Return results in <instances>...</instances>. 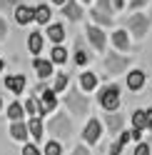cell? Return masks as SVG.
<instances>
[{
  "instance_id": "cell-24",
  "label": "cell",
  "mask_w": 152,
  "mask_h": 155,
  "mask_svg": "<svg viewBox=\"0 0 152 155\" xmlns=\"http://www.w3.org/2000/svg\"><path fill=\"white\" fill-rule=\"evenodd\" d=\"M132 130H140V133L147 130V113L142 108H137L135 113H132Z\"/></svg>"
},
{
  "instance_id": "cell-26",
  "label": "cell",
  "mask_w": 152,
  "mask_h": 155,
  "mask_svg": "<svg viewBox=\"0 0 152 155\" xmlns=\"http://www.w3.org/2000/svg\"><path fill=\"white\" fill-rule=\"evenodd\" d=\"M8 118L13 123H20L25 118V110H23V103H10L8 105Z\"/></svg>"
},
{
  "instance_id": "cell-30",
  "label": "cell",
  "mask_w": 152,
  "mask_h": 155,
  "mask_svg": "<svg viewBox=\"0 0 152 155\" xmlns=\"http://www.w3.org/2000/svg\"><path fill=\"white\" fill-rule=\"evenodd\" d=\"M95 8H97L100 13H107V15L115 18V10H112V3H110V0H97V5H95Z\"/></svg>"
},
{
  "instance_id": "cell-7",
  "label": "cell",
  "mask_w": 152,
  "mask_h": 155,
  "mask_svg": "<svg viewBox=\"0 0 152 155\" xmlns=\"http://www.w3.org/2000/svg\"><path fill=\"white\" fill-rule=\"evenodd\" d=\"M102 120L97 118H87V123H85V128H82V145H95L100 138H102Z\"/></svg>"
},
{
  "instance_id": "cell-5",
  "label": "cell",
  "mask_w": 152,
  "mask_h": 155,
  "mask_svg": "<svg viewBox=\"0 0 152 155\" xmlns=\"http://www.w3.org/2000/svg\"><path fill=\"white\" fill-rule=\"evenodd\" d=\"M130 68V55H120V53H105V78H117Z\"/></svg>"
},
{
  "instance_id": "cell-20",
  "label": "cell",
  "mask_w": 152,
  "mask_h": 155,
  "mask_svg": "<svg viewBox=\"0 0 152 155\" xmlns=\"http://www.w3.org/2000/svg\"><path fill=\"white\" fill-rule=\"evenodd\" d=\"M68 85H70V73H55L52 75V93L58 95V93H65L68 90Z\"/></svg>"
},
{
  "instance_id": "cell-15",
  "label": "cell",
  "mask_w": 152,
  "mask_h": 155,
  "mask_svg": "<svg viewBox=\"0 0 152 155\" xmlns=\"http://www.w3.org/2000/svg\"><path fill=\"white\" fill-rule=\"evenodd\" d=\"M43 118H27L25 128H27V135L35 140V143H43V135H45V128H43Z\"/></svg>"
},
{
  "instance_id": "cell-38",
  "label": "cell",
  "mask_w": 152,
  "mask_h": 155,
  "mask_svg": "<svg viewBox=\"0 0 152 155\" xmlns=\"http://www.w3.org/2000/svg\"><path fill=\"white\" fill-rule=\"evenodd\" d=\"M8 33H10V30H8V23L3 20V18H0V40H5Z\"/></svg>"
},
{
  "instance_id": "cell-35",
  "label": "cell",
  "mask_w": 152,
  "mask_h": 155,
  "mask_svg": "<svg viewBox=\"0 0 152 155\" xmlns=\"http://www.w3.org/2000/svg\"><path fill=\"white\" fill-rule=\"evenodd\" d=\"M70 155H90V150H87V145H75Z\"/></svg>"
},
{
  "instance_id": "cell-18",
  "label": "cell",
  "mask_w": 152,
  "mask_h": 155,
  "mask_svg": "<svg viewBox=\"0 0 152 155\" xmlns=\"http://www.w3.org/2000/svg\"><path fill=\"white\" fill-rule=\"evenodd\" d=\"M95 88H97V75L92 70L80 73V93H92Z\"/></svg>"
},
{
  "instance_id": "cell-29",
  "label": "cell",
  "mask_w": 152,
  "mask_h": 155,
  "mask_svg": "<svg viewBox=\"0 0 152 155\" xmlns=\"http://www.w3.org/2000/svg\"><path fill=\"white\" fill-rule=\"evenodd\" d=\"M87 60H90V55L82 50V43H78V48H75V63L78 65H87Z\"/></svg>"
},
{
  "instance_id": "cell-37",
  "label": "cell",
  "mask_w": 152,
  "mask_h": 155,
  "mask_svg": "<svg viewBox=\"0 0 152 155\" xmlns=\"http://www.w3.org/2000/svg\"><path fill=\"white\" fill-rule=\"evenodd\" d=\"M117 143L122 145V148H127V143H130V133H127V130H122V133H120V138H117Z\"/></svg>"
},
{
  "instance_id": "cell-40",
  "label": "cell",
  "mask_w": 152,
  "mask_h": 155,
  "mask_svg": "<svg viewBox=\"0 0 152 155\" xmlns=\"http://www.w3.org/2000/svg\"><path fill=\"white\" fill-rule=\"evenodd\" d=\"M145 113H147V130H152V108H147Z\"/></svg>"
},
{
  "instance_id": "cell-4",
  "label": "cell",
  "mask_w": 152,
  "mask_h": 155,
  "mask_svg": "<svg viewBox=\"0 0 152 155\" xmlns=\"http://www.w3.org/2000/svg\"><path fill=\"white\" fill-rule=\"evenodd\" d=\"M150 25H152V20H150L147 13H132V15H127V20H125V30H130L132 38L142 40V38L150 33Z\"/></svg>"
},
{
  "instance_id": "cell-27",
  "label": "cell",
  "mask_w": 152,
  "mask_h": 155,
  "mask_svg": "<svg viewBox=\"0 0 152 155\" xmlns=\"http://www.w3.org/2000/svg\"><path fill=\"white\" fill-rule=\"evenodd\" d=\"M23 110L30 115V118H40V105H37V98H35V95H30V98L23 103Z\"/></svg>"
},
{
  "instance_id": "cell-32",
  "label": "cell",
  "mask_w": 152,
  "mask_h": 155,
  "mask_svg": "<svg viewBox=\"0 0 152 155\" xmlns=\"http://www.w3.org/2000/svg\"><path fill=\"white\" fill-rule=\"evenodd\" d=\"M17 5H20V0H0V8H3V10H8V13H13Z\"/></svg>"
},
{
  "instance_id": "cell-12",
  "label": "cell",
  "mask_w": 152,
  "mask_h": 155,
  "mask_svg": "<svg viewBox=\"0 0 152 155\" xmlns=\"http://www.w3.org/2000/svg\"><path fill=\"white\" fill-rule=\"evenodd\" d=\"M60 8H62L60 13H62L65 18H68L70 23H78L80 18H82V8H80V3H78V0H65V3H62Z\"/></svg>"
},
{
  "instance_id": "cell-17",
  "label": "cell",
  "mask_w": 152,
  "mask_h": 155,
  "mask_svg": "<svg viewBox=\"0 0 152 155\" xmlns=\"http://www.w3.org/2000/svg\"><path fill=\"white\" fill-rule=\"evenodd\" d=\"M43 45H45V35L40 30H33L30 35H27V50H30L35 58H37V53H43Z\"/></svg>"
},
{
  "instance_id": "cell-31",
  "label": "cell",
  "mask_w": 152,
  "mask_h": 155,
  "mask_svg": "<svg viewBox=\"0 0 152 155\" xmlns=\"http://www.w3.org/2000/svg\"><path fill=\"white\" fill-rule=\"evenodd\" d=\"M20 153H23V155H40V148H37L35 143H25Z\"/></svg>"
},
{
  "instance_id": "cell-10",
  "label": "cell",
  "mask_w": 152,
  "mask_h": 155,
  "mask_svg": "<svg viewBox=\"0 0 152 155\" xmlns=\"http://www.w3.org/2000/svg\"><path fill=\"white\" fill-rule=\"evenodd\" d=\"M3 83H5V88L10 90L13 95H23L25 88H27V78H25L23 73H13V75H8Z\"/></svg>"
},
{
  "instance_id": "cell-39",
  "label": "cell",
  "mask_w": 152,
  "mask_h": 155,
  "mask_svg": "<svg viewBox=\"0 0 152 155\" xmlns=\"http://www.w3.org/2000/svg\"><path fill=\"white\" fill-rule=\"evenodd\" d=\"M112 3V10H122L125 8V0H110Z\"/></svg>"
},
{
  "instance_id": "cell-44",
  "label": "cell",
  "mask_w": 152,
  "mask_h": 155,
  "mask_svg": "<svg viewBox=\"0 0 152 155\" xmlns=\"http://www.w3.org/2000/svg\"><path fill=\"white\" fill-rule=\"evenodd\" d=\"M52 3H58V5H62V3H65V0H52Z\"/></svg>"
},
{
  "instance_id": "cell-2",
  "label": "cell",
  "mask_w": 152,
  "mask_h": 155,
  "mask_svg": "<svg viewBox=\"0 0 152 155\" xmlns=\"http://www.w3.org/2000/svg\"><path fill=\"white\" fill-rule=\"evenodd\" d=\"M62 105H65V110H68L70 115H75V118H82V115H87L90 113V98L85 93L80 90H65L62 95Z\"/></svg>"
},
{
  "instance_id": "cell-23",
  "label": "cell",
  "mask_w": 152,
  "mask_h": 155,
  "mask_svg": "<svg viewBox=\"0 0 152 155\" xmlns=\"http://www.w3.org/2000/svg\"><path fill=\"white\" fill-rule=\"evenodd\" d=\"M8 133H10V138H13V140L27 143V128H25V120H20V123H13Z\"/></svg>"
},
{
  "instance_id": "cell-6",
  "label": "cell",
  "mask_w": 152,
  "mask_h": 155,
  "mask_svg": "<svg viewBox=\"0 0 152 155\" xmlns=\"http://www.w3.org/2000/svg\"><path fill=\"white\" fill-rule=\"evenodd\" d=\"M35 98H37V105H40V118H45L47 113H55L58 108V95H55L45 83H40L35 88Z\"/></svg>"
},
{
  "instance_id": "cell-41",
  "label": "cell",
  "mask_w": 152,
  "mask_h": 155,
  "mask_svg": "<svg viewBox=\"0 0 152 155\" xmlns=\"http://www.w3.org/2000/svg\"><path fill=\"white\" fill-rule=\"evenodd\" d=\"M150 135H147V145H150V155H152V130H147Z\"/></svg>"
},
{
  "instance_id": "cell-36",
  "label": "cell",
  "mask_w": 152,
  "mask_h": 155,
  "mask_svg": "<svg viewBox=\"0 0 152 155\" xmlns=\"http://www.w3.org/2000/svg\"><path fill=\"white\" fill-rule=\"evenodd\" d=\"M150 0H130V10H140V8H145Z\"/></svg>"
},
{
  "instance_id": "cell-22",
  "label": "cell",
  "mask_w": 152,
  "mask_h": 155,
  "mask_svg": "<svg viewBox=\"0 0 152 155\" xmlns=\"http://www.w3.org/2000/svg\"><path fill=\"white\" fill-rule=\"evenodd\" d=\"M90 18L95 20V25H97V28H110L112 23H115V18H112V15H107V13H100L97 8H92V10H90Z\"/></svg>"
},
{
  "instance_id": "cell-42",
  "label": "cell",
  "mask_w": 152,
  "mask_h": 155,
  "mask_svg": "<svg viewBox=\"0 0 152 155\" xmlns=\"http://www.w3.org/2000/svg\"><path fill=\"white\" fill-rule=\"evenodd\" d=\"M3 68H5V63H3V58H0V73H3Z\"/></svg>"
},
{
  "instance_id": "cell-28",
  "label": "cell",
  "mask_w": 152,
  "mask_h": 155,
  "mask_svg": "<svg viewBox=\"0 0 152 155\" xmlns=\"http://www.w3.org/2000/svg\"><path fill=\"white\" fill-rule=\"evenodd\" d=\"M40 155H62V143H58V140H47L45 148L40 150Z\"/></svg>"
},
{
  "instance_id": "cell-34",
  "label": "cell",
  "mask_w": 152,
  "mask_h": 155,
  "mask_svg": "<svg viewBox=\"0 0 152 155\" xmlns=\"http://www.w3.org/2000/svg\"><path fill=\"white\" fill-rule=\"evenodd\" d=\"M122 150H125V148H122V145L115 140V143H112L110 145V150H107V155H122Z\"/></svg>"
},
{
  "instance_id": "cell-11",
  "label": "cell",
  "mask_w": 152,
  "mask_h": 155,
  "mask_svg": "<svg viewBox=\"0 0 152 155\" xmlns=\"http://www.w3.org/2000/svg\"><path fill=\"white\" fill-rule=\"evenodd\" d=\"M13 18H15V23H17V25H27V23H33V20H35V8L20 3V5L13 10Z\"/></svg>"
},
{
  "instance_id": "cell-21",
  "label": "cell",
  "mask_w": 152,
  "mask_h": 155,
  "mask_svg": "<svg viewBox=\"0 0 152 155\" xmlns=\"http://www.w3.org/2000/svg\"><path fill=\"white\" fill-rule=\"evenodd\" d=\"M50 18H52V10L47 3H40L35 5V20L33 23H40V25H50Z\"/></svg>"
},
{
  "instance_id": "cell-19",
  "label": "cell",
  "mask_w": 152,
  "mask_h": 155,
  "mask_svg": "<svg viewBox=\"0 0 152 155\" xmlns=\"http://www.w3.org/2000/svg\"><path fill=\"white\" fill-rule=\"evenodd\" d=\"M65 25H60V23H50L47 25V40H52L55 45H62V40H65Z\"/></svg>"
},
{
  "instance_id": "cell-16",
  "label": "cell",
  "mask_w": 152,
  "mask_h": 155,
  "mask_svg": "<svg viewBox=\"0 0 152 155\" xmlns=\"http://www.w3.org/2000/svg\"><path fill=\"white\" fill-rule=\"evenodd\" d=\"M105 125H107V135H117V133H122L125 115H120V113H105Z\"/></svg>"
},
{
  "instance_id": "cell-3",
  "label": "cell",
  "mask_w": 152,
  "mask_h": 155,
  "mask_svg": "<svg viewBox=\"0 0 152 155\" xmlns=\"http://www.w3.org/2000/svg\"><path fill=\"white\" fill-rule=\"evenodd\" d=\"M97 103L105 113H115L120 108V85H115V83L102 85L100 93H97Z\"/></svg>"
},
{
  "instance_id": "cell-8",
  "label": "cell",
  "mask_w": 152,
  "mask_h": 155,
  "mask_svg": "<svg viewBox=\"0 0 152 155\" xmlns=\"http://www.w3.org/2000/svg\"><path fill=\"white\" fill-rule=\"evenodd\" d=\"M85 35H87L90 45H92L97 53H107V33L102 30V28H97V25H87V28H85Z\"/></svg>"
},
{
  "instance_id": "cell-45",
  "label": "cell",
  "mask_w": 152,
  "mask_h": 155,
  "mask_svg": "<svg viewBox=\"0 0 152 155\" xmlns=\"http://www.w3.org/2000/svg\"><path fill=\"white\" fill-rule=\"evenodd\" d=\"M80 3H92V0H80Z\"/></svg>"
},
{
  "instance_id": "cell-9",
  "label": "cell",
  "mask_w": 152,
  "mask_h": 155,
  "mask_svg": "<svg viewBox=\"0 0 152 155\" xmlns=\"http://www.w3.org/2000/svg\"><path fill=\"white\" fill-rule=\"evenodd\" d=\"M110 40H112V45H115V50H117L120 55H122V53H130V48H132V38L127 35L125 28H117V30H112Z\"/></svg>"
},
{
  "instance_id": "cell-13",
  "label": "cell",
  "mask_w": 152,
  "mask_h": 155,
  "mask_svg": "<svg viewBox=\"0 0 152 155\" xmlns=\"http://www.w3.org/2000/svg\"><path fill=\"white\" fill-rule=\"evenodd\" d=\"M145 83H147V73H145V70L135 68V70H130V73H127V88H130L132 93L142 90V85H145Z\"/></svg>"
},
{
  "instance_id": "cell-43",
  "label": "cell",
  "mask_w": 152,
  "mask_h": 155,
  "mask_svg": "<svg viewBox=\"0 0 152 155\" xmlns=\"http://www.w3.org/2000/svg\"><path fill=\"white\" fill-rule=\"evenodd\" d=\"M3 105H5V103H3V95H0V110H3Z\"/></svg>"
},
{
  "instance_id": "cell-25",
  "label": "cell",
  "mask_w": 152,
  "mask_h": 155,
  "mask_svg": "<svg viewBox=\"0 0 152 155\" xmlns=\"http://www.w3.org/2000/svg\"><path fill=\"white\" fill-rule=\"evenodd\" d=\"M50 63H52V65H55V63H58V65H65V63H68V48L55 45L52 50H50Z\"/></svg>"
},
{
  "instance_id": "cell-33",
  "label": "cell",
  "mask_w": 152,
  "mask_h": 155,
  "mask_svg": "<svg viewBox=\"0 0 152 155\" xmlns=\"http://www.w3.org/2000/svg\"><path fill=\"white\" fill-rule=\"evenodd\" d=\"M132 155H150V145H147L145 140L137 143V145H135V153H132Z\"/></svg>"
},
{
  "instance_id": "cell-14",
  "label": "cell",
  "mask_w": 152,
  "mask_h": 155,
  "mask_svg": "<svg viewBox=\"0 0 152 155\" xmlns=\"http://www.w3.org/2000/svg\"><path fill=\"white\" fill-rule=\"evenodd\" d=\"M33 68H35V75L40 78V80H47V78L55 75V65H52L50 60H45V58H35Z\"/></svg>"
},
{
  "instance_id": "cell-1",
  "label": "cell",
  "mask_w": 152,
  "mask_h": 155,
  "mask_svg": "<svg viewBox=\"0 0 152 155\" xmlns=\"http://www.w3.org/2000/svg\"><path fill=\"white\" fill-rule=\"evenodd\" d=\"M43 128H45V133L52 135V140H58V143L68 140L72 135V123L68 118V113H55L52 118H47V125H43Z\"/></svg>"
}]
</instances>
